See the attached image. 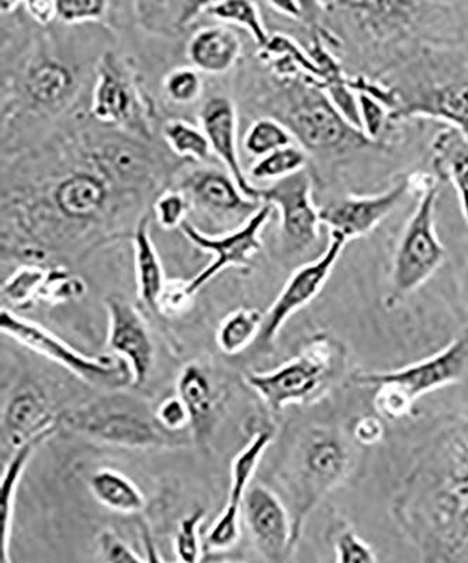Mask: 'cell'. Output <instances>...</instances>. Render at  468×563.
<instances>
[{
  "label": "cell",
  "mask_w": 468,
  "mask_h": 563,
  "mask_svg": "<svg viewBox=\"0 0 468 563\" xmlns=\"http://www.w3.org/2000/svg\"><path fill=\"white\" fill-rule=\"evenodd\" d=\"M275 208L268 203L260 206L255 214H252L244 225L235 229L233 233L211 238L201 233L189 221L180 225L185 238L191 241L200 250L213 254V263L201 271L196 278L188 282L191 295L198 294L210 280L223 273L229 266H245L249 264L252 256L260 250V231L274 214Z\"/></svg>",
  "instance_id": "obj_12"
},
{
  "label": "cell",
  "mask_w": 468,
  "mask_h": 563,
  "mask_svg": "<svg viewBox=\"0 0 468 563\" xmlns=\"http://www.w3.org/2000/svg\"><path fill=\"white\" fill-rule=\"evenodd\" d=\"M432 165L441 179L455 188L461 213L468 225V137L453 128H445L432 141Z\"/></svg>",
  "instance_id": "obj_20"
},
{
  "label": "cell",
  "mask_w": 468,
  "mask_h": 563,
  "mask_svg": "<svg viewBox=\"0 0 468 563\" xmlns=\"http://www.w3.org/2000/svg\"><path fill=\"white\" fill-rule=\"evenodd\" d=\"M0 330L19 344L64 366L85 384L110 390L122 389L133 384V372L127 362L118 355H83L52 331L23 319L12 310L0 311Z\"/></svg>",
  "instance_id": "obj_8"
},
{
  "label": "cell",
  "mask_w": 468,
  "mask_h": 563,
  "mask_svg": "<svg viewBox=\"0 0 468 563\" xmlns=\"http://www.w3.org/2000/svg\"><path fill=\"white\" fill-rule=\"evenodd\" d=\"M287 122L291 135L311 153L345 155L379 145L347 122L325 90L312 80L294 89Z\"/></svg>",
  "instance_id": "obj_9"
},
{
  "label": "cell",
  "mask_w": 468,
  "mask_h": 563,
  "mask_svg": "<svg viewBox=\"0 0 468 563\" xmlns=\"http://www.w3.org/2000/svg\"><path fill=\"white\" fill-rule=\"evenodd\" d=\"M29 13L37 20L38 23H52L57 16V2H29L26 3Z\"/></svg>",
  "instance_id": "obj_46"
},
{
  "label": "cell",
  "mask_w": 468,
  "mask_h": 563,
  "mask_svg": "<svg viewBox=\"0 0 468 563\" xmlns=\"http://www.w3.org/2000/svg\"><path fill=\"white\" fill-rule=\"evenodd\" d=\"M74 80L62 64L44 62L29 70L26 89L29 97L44 108H57L67 100Z\"/></svg>",
  "instance_id": "obj_27"
},
{
  "label": "cell",
  "mask_w": 468,
  "mask_h": 563,
  "mask_svg": "<svg viewBox=\"0 0 468 563\" xmlns=\"http://www.w3.org/2000/svg\"><path fill=\"white\" fill-rule=\"evenodd\" d=\"M89 487L98 501L122 515H134L145 507V497L138 486L122 472L110 467L96 471L90 476Z\"/></svg>",
  "instance_id": "obj_26"
},
{
  "label": "cell",
  "mask_w": 468,
  "mask_h": 563,
  "mask_svg": "<svg viewBox=\"0 0 468 563\" xmlns=\"http://www.w3.org/2000/svg\"><path fill=\"white\" fill-rule=\"evenodd\" d=\"M3 432L13 449H20L35 437L58 429L59 419L49 410L47 400L37 390H22L13 397L3 415Z\"/></svg>",
  "instance_id": "obj_18"
},
{
  "label": "cell",
  "mask_w": 468,
  "mask_h": 563,
  "mask_svg": "<svg viewBox=\"0 0 468 563\" xmlns=\"http://www.w3.org/2000/svg\"><path fill=\"white\" fill-rule=\"evenodd\" d=\"M135 276L140 299L149 309L156 310L166 280L164 266L156 254L149 233V219H141L134 233Z\"/></svg>",
  "instance_id": "obj_25"
},
{
  "label": "cell",
  "mask_w": 468,
  "mask_h": 563,
  "mask_svg": "<svg viewBox=\"0 0 468 563\" xmlns=\"http://www.w3.org/2000/svg\"><path fill=\"white\" fill-rule=\"evenodd\" d=\"M201 130L209 139L211 151L223 161L231 178L246 199L258 202L259 189L249 183L239 163L236 148V112L233 102L225 98H213L200 113Z\"/></svg>",
  "instance_id": "obj_17"
},
{
  "label": "cell",
  "mask_w": 468,
  "mask_h": 563,
  "mask_svg": "<svg viewBox=\"0 0 468 563\" xmlns=\"http://www.w3.org/2000/svg\"><path fill=\"white\" fill-rule=\"evenodd\" d=\"M243 43L233 30L224 26L201 29L191 37L188 55L196 69L224 74L238 62Z\"/></svg>",
  "instance_id": "obj_21"
},
{
  "label": "cell",
  "mask_w": 468,
  "mask_h": 563,
  "mask_svg": "<svg viewBox=\"0 0 468 563\" xmlns=\"http://www.w3.org/2000/svg\"><path fill=\"white\" fill-rule=\"evenodd\" d=\"M311 189L305 169L259 189L260 203L279 210L280 233L287 249L305 251L320 240V209L312 203Z\"/></svg>",
  "instance_id": "obj_11"
},
{
  "label": "cell",
  "mask_w": 468,
  "mask_h": 563,
  "mask_svg": "<svg viewBox=\"0 0 468 563\" xmlns=\"http://www.w3.org/2000/svg\"><path fill=\"white\" fill-rule=\"evenodd\" d=\"M417 203L397 245L386 308L394 309L420 289L445 261V249L436 233L435 209L439 183L432 175L410 176Z\"/></svg>",
  "instance_id": "obj_4"
},
{
  "label": "cell",
  "mask_w": 468,
  "mask_h": 563,
  "mask_svg": "<svg viewBox=\"0 0 468 563\" xmlns=\"http://www.w3.org/2000/svg\"><path fill=\"white\" fill-rule=\"evenodd\" d=\"M205 517L203 509L190 512L180 521L175 538L176 554L182 563H199L201 554L200 526Z\"/></svg>",
  "instance_id": "obj_36"
},
{
  "label": "cell",
  "mask_w": 468,
  "mask_h": 563,
  "mask_svg": "<svg viewBox=\"0 0 468 563\" xmlns=\"http://www.w3.org/2000/svg\"><path fill=\"white\" fill-rule=\"evenodd\" d=\"M85 294H87V284L77 275L65 269H53L48 271L40 300L54 305L67 303V301L82 298Z\"/></svg>",
  "instance_id": "obj_35"
},
{
  "label": "cell",
  "mask_w": 468,
  "mask_h": 563,
  "mask_svg": "<svg viewBox=\"0 0 468 563\" xmlns=\"http://www.w3.org/2000/svg\"><path fill=\"white\" fill-rule=\"evenodd\" d=\"M335 563H379L371 547L349 527L335 532Z\"/></svg>",
  "instance_id": "obj_37"
},
{
  "label": "cell",
  "mask_w": 468,
  "mask_h": 563,
  "mask_svg": "<svg viewBox=\"0 0 468 563\" xmlns=\"http://www.w3.org/2000/svg\"><path fill=\"white\" fill-rule=\"evenodd\" d=\"M307 154L303 148L289 145L256 161L250 176L256 180H280L305 168Z\"/></svg>",
  "instance_id": "obj_33"
},
{
  "label": "cell",
  "mask_w": 468,
  "mask_h": 563,
  "mask_svg": "<svg viewBox=\"0 0 468 563\" xmlns=\"http://www.w3.org/2000/svg\"><path fill=\"white\" fill-rule=\"evenodd\" d=\"M233 563H238V562H233Z\"/></svg>",
  "instance_id": "obj_48"
},
{
  "label": "cell",
  "mask_w": 468,
  "mask_h": 563,
  "mask_svg": "<svg viewBox=\"0 0 468 563\" xmlns=\"http://www.w3.org/2000/svg\"><path fill=\"white\" fill-rule=\"evenodd\" d=\"M264 314L259 309H238L226 316L218 331V345L226 355H238L258 340Z\"/></svg>",
  "instance_id": "obj_29"
},
{
  "label": "cell",
  "mask_w": 468,
  "mask_h": 563,
  "mask_svg": "<svg viewBox=\"0 0 468 563\" xmlns=\"http://www.w3.org/2000/svg\"><path fill=\"white\" fill-rule=\"evenodd\" d=\"M193 298L194 295H191L188 282H166L156 310L169 317L179 316L189 309Z\"/></svg>",
  "instance_id": "obj_43"
},
{
  "label": "cell",
  "mask_w": 468,
  "mask_h": 563,
  "mask_svg": "<svg viewBox=\"0 0 468 563\" xmlns=\"http://www.w3.org/2000/svg\"><path fill=\"white\" fill-rule=\"evenodd\" d=\"M189 210L188 196L182 192H166L155 203V214L166 230L180 228Z\"/></svg>",
  "instance_id": "obj_40"
},
{
  "label": "cell",
  "mask_w": 468,
  "mask_h": 563,
  "mask_svg": "<svg viewBox=\"0 0 468 563\" xmlns=\"http://www.w3.org/2000/svg\"><path fill=\"white\" fill-rule=\"evenodd\" d=\"M48 271L40 266H22L2 286L3 299L13 308L27 310L40 300Z\"/></svg>",
  "instance_id": "obj_31"
},
{
  "label": "cell",
  "mask_w": 468,
  "mask_h": 563,
  "mask_svg": "<svg viewBox=\"0 0 468 563\" xmlns=\"http://www.w3.org/2000/svg\"><path fill=\"white\" fill-rule=\"evenodd\" d=\"M109 314V349L127 362L133 372V385L147 382L154 366V344L147 325L137 309L120 296L105 299Z\"/></svg>",
  "instance_id": "obj_16"
},
{
  "label": "cell",
  "mask_w": 468,
  "mask_h": 563,
  "mask_svg": "<svg viewBox=\"0 0 468 563\" xmlns=\"http://www.w3.org/2000/svg\"><path fill=\"white\" fill-rule=\"evenodd\" d=\"M412 189L410 176L385 192L371 196H346L320 209L321 223L328 225L331 233L347 241L364 238L392 213Z\"/></svg>",
  "instance_id": "obj_15"
},
{
  "label": "cell",
  "mask_w": 468,
  "mask_h": 563,
  "mask_svg": "<svg viewBox=\"0 0 468 563\" xmlns=\"http://www.w3.org/2000/svg\"><path fill=\"white\" fill-rule=\"evenodd\" d=\"M346 349L330 334L312 335L293 360L269 372H252L246 384L271 410L320 399L345 369Z\"/></svg>",
  "instance_id": "obj_3"
},
{
  "label": "cell",
  "mask_w": 468,
  "mask_h": 563,
  "mask_svg": "<svg viewBox=\"0 0 468 563\" xmlns=\"http://www.w3.org/2000/svg\"><path fill=\"white\" fill-rule=\"evenodd\" d=\"M289 145H293L289 129L274 119L256 120L244 139L245 150L258 159Z\"/></svg>",
  "instance_id": "obj_32"
},
{
  "label": "cell",
  "mask_w": 468,
  "mask_h": 563,
  "mask_svg": "<svg viewBox=\"0 0 468 563\" xmlns=\"http://www.w3.org/2000/svg\"><path fill=\"white\" fill-rule=\"evenodd\" d=\"M165 89L174 102L189 104L200 98L203 82H201L198 69L178 68L166 77Z\"/></svg>",
  "instance_id": "obj_38"
},
{
  "label": "cell",
  "mask_w": 468,
  "mask_h": 563,
  "mask_svg": "<svg viewBox=\"0 0 468 563\" xmlns=\"http://www.w3.org/2000/svg\"><path fill=\"white\" fill-rule=\"evenodd\" d=\"M57 430L58 429H53L44 432V434L29 441L27 444L20 446V449L14 452L13 456L10 457L7 470L3 472L2 481H0V520H2V542H0L2 556L0 558H2V563H12L9 551L19 482L22 481L24 471H26L29 461L32 460L35 450H37L43 442L47 441L49 437L55 434Z\"/></svg>",
  "instance_id": "obj_24"
},
{
  "label": "cell",
  "mask_w": 468,
  "mask_h": 563,
  "mask_svg": "<svg viewBox=\"0 0 468 563\" xmlns=\"http://www.w3.org/2000/svg\"><path fill=\"white\" fill-rule=\"evenodd\" d=\"M109 4L100 0H69L57 2V16L64 23H82L104 16Z\"/></svg>",
  "instance_id": "obj_41"
},
{
  "label": "cell",
  "mask_w": 468,
  "mask_h": 563,
  "mask_svg": "<svg viewBox=\"0 0 468 563\" xmlns=\"http://www.w3.org/2000/svg\"><path fill=\"white\" fill-rule=\"evenodd\" d=\"M186 189L196 205L214 214H255L260 208L245 198L231 176L215 170L191 176Z\"/></svg>",
  "instance_id": "obj_19"
},
{
  "label": "cell",
  "mask_w": 468,
  "mask_h": 563,
  "mask_svg": "<svg viewBox=\"0 0 468 563\" xmlns=\"http://www.w3.org/2000/svg\"><path fill=\"white\" fill-rule=\"evenodd\" d=\"M54 202L67 219L90 220L102 213L108 202V190L96 176L77 173L57 185Z\"/></svg>",
  "instance_id": "obj_22"
},
{
  "label": "cell",
  "mask_w": 468,
  "mask_h": 563,
  "mask_svg": "<svg viewBox=\"0 0 468 563\" xmlns=\"http://www.w3.org/2000/svg\"><path fill=\"white\" fill-rule=\"evenodd\" d=\"M347 243L349 241L342 235L331 233L330 243L324 253L311 263L301 265L291 274L278 298L264 314V323L256 340L261 350L274 346L275 340L278 339L280 330L290 317L304 309L321 294Z\"/></svg>",
  "instance_id": "obj_10"
},
{
  "label": "cell",
  "mask_w": 468,
  "mask_h": 563,
  "mask_svg": "<svg viewBox=\"0 0 468 563\" xmlns=\"http://www.w3.org/2000/svg\"><path fill=\"white\" fill-rule=\"evenodd\" d=\"M357 98H359L361 132L367 139L379 144L381 135L391 123L389 109L369 95L357 93Z\"/></svg>",
  "instance_id": "obj_39"
},
{
  "label": "cell",
  "mask_w": 468,
  "mask_h": 563,
  "mask_svg": "<svg viewBox=\"0 0 468 563\" xmlns=\"http://www.w3.org/2000/svg\"><path fill=\"white\" fill-rule=\"evenodd\" d=\"M468 375V329L434 355L400 369L357 372L352 382L375 387V407L390 420L405 419L421 397L457 384Z\"/></svg>",
  "instance_id": "obj_2"
},
{
  "label": "cell",
  "mask_w": 468,
  "mask_h": 563,
  "mask_svg": "<svg viewBox=\"0 0 468 563\" xmlns=\"http://www.w3.org/2000/svg\"><path fill=\"white\" fill-rule=\"evenodd\" d=\"M271 440H274L271 430H259L252 437L248 445L234 457L233 465H231L229 501L205 537L210 550H230L238 542L246 493L249 490L250 482L254 479L261 456L268 450Z\"/></svg>",
  "instance_id": "obj_14"
},
{
  "label": "cell",
  "mask_w": 468,
  "mask_h": 563,
  "mask_svg": "<svg viewBox=\"0 0 468 563\" xmlns=\"http://www.w3.org/2000/svg\"><path fill=\"white\" fill-rule=\"evenodd\" d=\"M178 396L188 407L191 426L203 429L213 415L214 397L208 375L199 365L186 366L178 379Z\"/></svg>",
  "instance_id": "obj_28"
},
{
  "label": "cell",
  "mask_w": 468,
  "mask_h": 563,
  "mask_svg": "<svg viewBox=\"0 0 468 563\" xmlns=\"http://www.w3.org/2000/svg\"><path fill=\"white\" fill-rule=\"evenodd\" d=\"M58 419L70 430L123 449H174L182 444L178 435L159 426L155 411L133 397H103L65 411Z\"/></svg>",
  "instance_id": "obj_5"
},
{
  "label": "cell",
  "mask_w": 468,
  "mask_h": 563,
  "mask_svg": "<svg viewBox=\"0 0 468 563\" xmlns=\"http://www.w3.org/2000/svg\"><path fill=\"white\" fill-rule=\"evenodd\" d=\"M204 12L221 22H229L243 27L252 35L260 47H268L270 42L268 30L260 18L258 7L245 0H230V2H211L204 4Z\"/></svg>",
  "instance_id": "obj_30"
},
{
  "label": "cell",
  "mask_w": 468,
  "mask_h": 563,
  "mask_svg": "<svg viewBox=\"0 0 468 563\" xmlns=\"http://www.w3.org/2000/svg\"><path fill=\"white\" fill-rule=\"evenodd\" d=\"M432 67L430 54L406 68L400 85H390L399 100V108L391 115V123L406 118L442 120L447 128L459 130L468 137V67Z\"/></svg>",
  "instance_id": "obj_7"
},
{
  "label": "cell",
  "mask_w": 468,
  "mask_h": 563,
  "mask_svg": "<svg viewBox=\"0 0 468 563\" xmlns=\"http://www.w3.org/2000/svg\"><path fill=\"white\" fill-rule=\"evenodd\" d=\"M115 68L118 67L114 59L105 58L99 69L93 92L92 114L98 122L104 124L123 123L133 110L134 98L131 87Z\"/></svg>",
  "instance_id": "obj_23"
},
{
  "label": "cell",
  "mask_w": 468,
  "mask_h": 563,
  "mask_svg": "<svg viewBox=\"0 0 468 563\" xmlns=\"http://www.w3.org/2000/svg\"><path fill=\"white\" fill-rule=\"evenodd\" d=\"M385 435V426L377 417H361L354 424V437L361 445H375Z\"/></svg>",
  "instance_id": "obj_45"
},
{
  "label": "cell",
  "mask_w": 468,
  "mask_h": 563,
  "mask_svg": "<svg viewBox=\"0 0 468 563\" xmlns=\"http://www.w3.org/2000/svg\"><path fill=\"white\" fill-rule=\"evenodd\" d=\"M104 563H148L141 560L124 541L113 532L104 531L99 538Z\"/></svg>",
  "instance_id": "obj_44"
},
{
  "label": "cell",
  "mask_w": 468,
  "mask_h": 563,
  "mask_svg": "<svg viewBox=\"0 0 468 563\" xmlns=\"http://www.w3.org/2000/svg\"><path fill=\"white\" fill-rule=\"evenodd\" d=\"M155 417L159 426L170 434L178 435L180 431H185L186 427L191 424L188 407L180 400L179 396L168 397L160 401L155 409Z\"/></svg>",
  "instance_id": "obj_42"
},
{
  "label": "cell",
  "mask_w": 468,
  "mask_h": 563,
  "mask_svg": "<svg viewBox=\"0 0 468 563\" xmlns=\"http://www.w3.org/2000/svg\"><path fill=\"white\" fill-rule=\"evenodd\" d=\"M141 534H143V542L145 552H147V562L148 563H165L163 561V558H160L158 550H156V547L153 541V537L149 534L148 527H143V530H141Z\"/></svg>",
  "instance_id": "obj_47"
},
{
  "label": "cell",
  "mask_w": 468,
  "mask_h": 563,
  "mask_svg": "<svg viewBox=\"0 0 468 563\" xmlns=\"http://www.w3.org/2000/svg\"><path fill=\"white\" fill-rule=\"evenodd\" d=\"M164 137L169 147L180 157L204 161L211 153L209 139L205 137L203 130L182 120H174L166 124Z\"/></svg>",
  "instance_id": "obj_34"
},
{
  "label": "cell",
  "mask_w": 468,
  "mask_h": 563,
  "mask_svg": "<svg viewBox=\"0 0 468 563\" xmlns=\"http://www.w3.org/2000/svg\"><path fill=\"white\" fill-rule=\"evenodd\" d=\"M350 470V451L338 431L312 429L299 446L290 477L289 505L294 545L305 521L326 495L344 482Z\"/></svg>",
  "instance_id": "obj_6"
},
{
  "label": "cell",
  "mask_w": 468,
  "mask_h": 563,
  "mask_svg": "<svg viewBox=\"0 0 468 563\" xmlns=\"http://www.w3.org/2000/svg\"><path fill=\"white\" fill-rule=\"evenodd\" d=\"M395 512L410 528L468 536V416L426 446L397 497Z\"/></svg>",
  "instance_id": "obj_1"
},
{
  "label": "cell",
  "mask_w": 468,
  "mask_h": 563,
  "mask_svg": "<svg viewBox=\"0 0 468 563\" xmlns=\"http://www.w3.org/2000/svg\"><path fill=\"white\" fill-rule=\"evenodd\" d=\"M243 515L260 554L270 563H286L296 545L293 526L285 501L268 487L250 486Z\"/></svg>",
  "instance_id": "obj_13"
}]
</instances>
